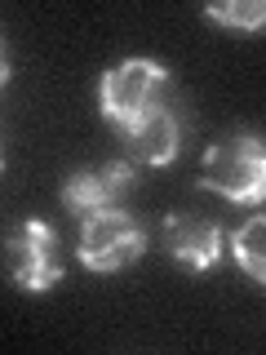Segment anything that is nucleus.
Wrapping results in <instances>:
<instances>
[{
	"label": "nucleus",
	"mask_w": 266,
	"mask_h": 355,
	"mask_svg": "<svg viewBox=\"0 0 266 355\" xmlns=\"http://www.w3.org/2000/svg\"><path fill=\"white\" fill-rule=\"evenodd\" d=\"M200 187L231 205H262L266 200V138L258 133H231L204 151Z\"/></svg>",
	"instance_id": "nucleus-1"
},
{
	"label": "nucleus",
	"mask_w": 266,
	"mask_h": 355,
	"mask_svg": "<svg viewBox=\"0 0 266 355\" xmlns=\"http://www.w3.org/2000/svg\"><path fill=\"white\" fill-rule=\"evenodd\" d=\"M164 85H169V67L155 58H125L107 67L98 80V103L103 116L120 129H138L142 120H151L164 107Z\"/></svg>",
	"instance_id": "nucleus-2"
},
{
	"label": "nucleus",
	"mask_w": 266,
	"mask_h": 355,
	"mask_svg": "<svg viewBox=\"0 0 266 355\" xmlns=\"http://www.w3.org/2000/svg\"><path fill=\"white\" fill-rule=\"evenodd\" d=\"M142 249H147V231L125 209L89 214L80 227V262L89 271H120V266L138 262Z\"/></svg>",
	"instance_id": "nucleus-3"
},
{
	"label": "nucleus",
	"mask_w": 266,
	"mask_h": 355,
	"mask_svg": "<svg viewBox=\"0 0 266 355\" xmlns=\"http://www.w3.org/2000/svg\"><path fill=\"white\" fill-rule=\"evenodd\" d=\"M9 275L18 288L27 293H44L62 280V262H58V236L49 222L31 218L18 231H9Z\"/></svg>",
	"instance_id": "nucleus-4"
},
{
	"label": "nucleus",
	"mask_w": 266,
	"mask_h": 355,
	"mask_svg": "<svg viewBox=\"0 0 266 355\" xmlns=\"http://www.w3.org/2000/svg\"><path fill=\"white\" fill-rule=\"evenodd\" d=\"M133 187V164L129 160H111L103 169H80L66 178L62 187V205L71 209V214H103V209H120V200L129 196Z\"/></svg>",
	"instance_id": "nucleus-5"
},
{
	"label": "nucleus",
	"mask_w": 266,
	"mask_h": 355,
	"mask_svg": "<svg viewBox=\"0 0 266 355\" xmlns=\"http://www.w3.org/2000/svg\"><path fill=\"white\" fill-rule=\"evenodd\" d=\"M164 249H169L186 271H209V266H218L227 240H222L218 222L182 214V209H177V214L164 218Z\"/></svg>",
	"instance_id": "nucleus-6"
},
{
	"label": "nucleus",
	"mask_w": 266,
	"mask_h": 355,
	"mask_svg": "<svg viewBox=\"0 0 266 355\" xmlns=\"http://www.w3.org/2000/svg\"><path fill=\"white\" fill-rule=\"evenodd\" d=\"M177 138H182V125H177V111L160 107L151 120H142L138 129H129V151L138 164H169L177 155Z\"/></svg>",
	"instance_id": "nucleus-7"
},
{
	"label": "nucleus",
	"mask_w": 266,
	"mask_h": 355,
	"mask_svg": "<svg viewBox=\"0 0 266 355\" xmlns=\"http://www.w3.org/2000/svg\"><path fill=\"white\" fill-rule=\"evenodd\" d=\"M231 253H236V262H240L244 275H253L258 284H266V214L249 218V222L236 231Z\"/></svg>",
	"instance_id": "nucleus-8"
},
{
	"label": "nucleus",
	"mask_w": 266,
	"mask_h": 355,
	"mask_svg": "<svg viewBox=\"0 0 266 355\" xmlns=\"http://www.w3.org/2000/svg\"><path fill=\"white\" fill-rule=\"evenodd\" d=\"M204 14L213 22H222V27H231V31H244V36L266 31V0H218Z\"/></svg>",
	"instance_id": "nucleus-9"
}]
</instances>
